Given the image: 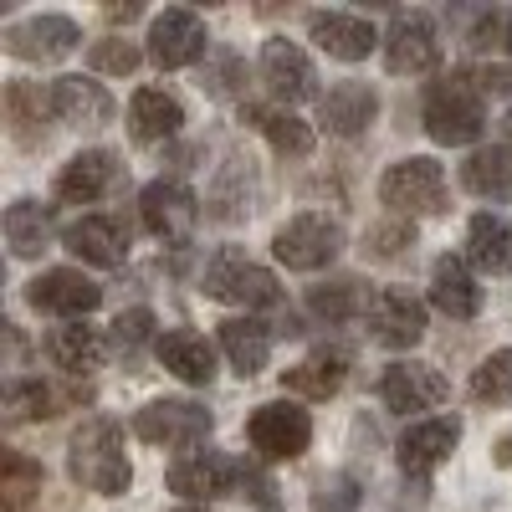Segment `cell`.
<instances>
[{"label":"cell","instance_id":"1","mask_svg":"<svg viewBox=\"0 0 512 512\" xmlns=\"http://www.w3.org/2000/svg\"><path fill=\"white\" fill-rule=\"evenodd\" d=\"M67 472L77 487H88L98 497H123L134 482V466L123 456V425L108 415H88L67 441Z\"/></svg>","mask_w":512,"mask_h":512},{"label":"cell","instance_id":"2","mask_svg":"<svg viewBox=\"0 0 512 512\" xmlns=\"http://www.w3.org/2000/svg\"><path fill=\"white\" fill-rule=\"evenodd\" d=\"M487 128V108H482V88L472 82V72H451L446 82H436L425 93V134L446 149L477 144Z\"/></svg>","mask_w":512,"mask_h":512},{"label":"cell","instance_id":"3","mask_svg":"<svg viewBox=\"0 0 512 512\" xmlns=\"http://www.w3.org/2000/svg\"><path fill=\"white\" fill-rule=\"evenodd\" d=\"M379 200L400 210V216H446V169L436 159H425V154H410L400 164L384 169V180H379Z\"/></svg>","mask_w":512,"mask_h":512},{"label":"cell","instance_id":"4","mask_svg":"<svg viewBox=\"0 0 512 512\" xmlns=\"http://www.w3.org/2000/svg\"><path fill=\"white\" fill-rule=\"evenodd\" d=\"M205 292L216 303H236V308H282V282L267 267L246 262L236 246H221L205 262Z\"/></svg>","mask_w":512,"mask_h":512},{"label":"cell","instance_id":"5","mask_svg":"<svg viewBox=\"0 0 512 512\" xmlns=\"http://www.w3.org/2000/svg\"><path fill=\"white\" fill-rule=\"evenodd\" d=\"M272 251H277V262L287 272H318V267H328L333 256L344 251V226H338L333 216L308 210V216H292L287 226H277Z\"/></svg>","mask_w":512,"mask_h":512},{"label":"cell","instance_id":"6","mask_svg":"<svg viewBox=\"0 0 512 512\" xmlns=\"http://www.w3.org/2000/svg\"><path fill=\"white\" fill-rule=\"evenodd\" d=\"M246 441L262 461H297L313 441V420H308V410H297L287 400L256 405L251 420H246Z\"/></svg>","mask_w":512,"mask_h":512},{"label":"cell","instance_id":"7","mask_svg":"<svg viewBox=\"0 0 512 512\" xmlns=\"http://www.w3.org/2000/svg\"><path fill=\"white\" fill-rule=\"evenodd\" d=\"M384 62L400 77H420L441 67V26L431 11H395L384 31Z\"/></svg>","mask_w":512,"mask_h":512},{"label":"cell","instance_id":"8","mask_svg":"<svg viewBox=\"0 0 512 512\" xmlns=\"http://www.w3.org/2000/svg\"><path fill=\"white\" fill-rule=\"evenodd\" d=\"M210 425H216V415H210L205 405H195V400H154L134 415V436L149 441V446L190 451L210 436Z\"/></svg>","mask_w":512,"mask_h":512},{"label":"cell","instance_id":"9","mask_svg":"<svg viewBox=\"0 0 512 512\" xmlns=\"http://www.w3.org/2000/svg\"><path fill=\"white\" fill-rule=\"evenodd\" d=\"M210 52V36H205V21L195 11H180V6H169L149 21V57L154 67L164 72H180L190 62H200Z\"/></svg>","mask_w":512,"mask_h":512},{"label":"cell","instance_id":"10","mask_svg":"<svg viewBox=\"0 0 512 512\" xmlns=\"http://www.w3.org/2000/svg\"><path fill=\"white\" fill-rule=\"evenodd\" d=\"M26 303L36 313H52V318H67V323H82L98 303H103V287L93 277H82L72 267H57V272H41L36 282H26Z\"/></svg>","mask_w":512,"mask_h":512},{"label":"cell","instance_id":"11","mask_svg":"<svg viewBox=\"0 0 512 512\" xmlns=\"http://www.w3.org/2000/svg\"><path fill=\"white\" fill-rule=\"evenodd\" d=\"M364 318H369V333L379 338L384 349H415L425 338V303L415 292H405V287H379L369 297Z\"/></svg>","mask_w":512,"mask_h":512},{"label":"cell","instance_id":"12","mask_svg":"<svg viewBox=\"0 0 512 512\" xmlns=\"http://www.w3.org/2000/svg\"><path fill=\"white\" fill-rule=\"evenodd\" d=\"M139 216H144V226H149L159 241L185 246V241L195 236V226H200V200H195L180 180H154V185H144V195H139Z\"/></svg>","mask_w":512,"mask_h":512},{"label":"cell","instance_id":"13","mask_svg":"<svg viewBox=\"0 0 512 512\" xmlns=\"http://www.w3.org/2000/svg\"><path fill=\"white\" fill-rule=\"evenodd\" d=\"M0 41H6V52L21 57V62H62V57L77 52L82 31H77L72 16H26V21H11Z\"/></svg>","mask_w":512,"mask_h":512},{"label":"cell","instance_id":"14","mask_svg":"<svg viewBox=\"0 0 512 512\" xmlns=\"http://www.w3.org/2000/svg\"><path fill=\"white\" fill-rule=\"evenodd\" d=\"M451 395V384L441 369L431 364H415V359H400L379 374V400L384 410H395V415H410V410H436L441 400Z\"/></svg>","mask_w":512,"mask_h":512},{"label":"cell","instance_id":"15","mask_svg":"<svg viewBox=\"0 0 512 512\" xmlns=\"http://www.w3.org/2000/svg\"><path fill=\"white\" fill-rule=\"evenodd\" d=\"M262 82L272 88L277 103H308L318 98V72L308 62V52L287 36H272L262 47Z\"/></svg>","mask_w":512,"mask_h":512},{"label":"cell","instance_id":"16","mask_svg":"<svg viewBox=\"0 0 512 512\" xmlns=\"http://www.w3.org/2000/svg\"><path fill=\"white\" fill-rule=\"evenodd\" d=\"M461 446V420L456 415H436V420H420L400 436V472L425 482L441 461H451V451Z\"/></svg>","mask_w":512,"mask_h":512},{"label":"cell","instance_id":"17","mask_svg":"<svg viewBox=\"0 0 512 512\" xmlns=\"http://www.w3.org/2000/svg\"><path fill=\"white\" fill-rule=\"evenodd\" d=\"M241 487V461L221 456V451H195L185 461L169 466V492H180L190 502H210V497H226Z\"/></svg>","mask_w":512,"mask_h":512},{"label":"cell","instance_id":"18","mask_svg":"<svg viewBox=\"0 0 512 512\" xmlns=\"http://www.w3.org/2000/svg\"><path fill=\"white\" fill-rule=\"evenodd\" d=\"M118 175H123L118 154H108V149H82L77 159L62 164L57 200H67V205H93V200H103V195L118 185Z\"/></svg>","mask_w":512,"mask_h":512},{"label":"cell","instance_id":"19","mask_svg":"<svg viewBox=\"0 0 512 512\" xmlns=\"http://www.w3.org/2000/svg\"><path fill=\"white\" fill-rule=\"evenodd\" d=\"M379 118V93L369 82H333V88L318 98V123L338 139H354Z\"/></svg>","mask_w":512,"mask_h":512},{"label":"cell","instance_id":"20","mask_svg":"<svg viewBox=\"0 0 512 512\" xmlns=\"http://www.w3.org/2000/svg\"><path fill=\"white\" fill-rule=\"evenodd\" d=\"M308 36L318 41V47L338 62H364L374 47H379V36L364 16H349V11H313L308 16Z\"/></svg>","mask_w":512,"mask_h":512},{"label":"cell","instance_id":"21","mask_svg":"<svg viewBox=\"0 0 512 512\" xmlns=\"http://www.w3.org/2000/svg\"><path fill=\"white\" fill-rule=\"evenodd\" d=\"M67 251L88 267H123L128 262V231L113 216H82L67 226Z\"/></svg>","mask_w":512,"mask_h":512},{"label":"cell","instance_id":"22","mask_svg":"<svg viewBox=\"0 0 512 512\" xmlns=\"http://www.w3.org/2000/svg\"><path fill=\"white\" fill-rule=\"evenodd\" d=\"M52 108H57L62 123H77V128H103L118 113L108 88L93 82V77H57L52 82Z\"/></svg>","mask_w":512,"mask_h":512},{"label":"cell","instance_id":"23","mask_svg":"<svg viewBox=\"0 0 512 512\" xmlns=\"http://www.w3.org/2000/svg\"><path fill=\"white\" fill-rule=\"evenodd\" d=\"M154 354H159V364H164L169 374L185 379V384H210V379H216V349H210L205 333H195V328H169V333H159Z\"/></svg>","mask_w":512,"mask_h":512},{"label":"cell","instance_id":"24","mask_svg":"<svg viewBox=\"0 0 512 512\" xmlns=\"http://www.w3.org/2000/svg\"><path fill=\"white\" fill-rule=\"evenodd\" d=\"M431 303H436L446 318H456V323H466V318L482 313V287H477L472 267H466L461 256H441V262L431 267Z\"/></svg>","mask_w":512,"mask_h":512},{"label":"cell","instance_id":"25","mask_svg":"<svg viewBox=\"0 0 512 512\" xmlns=\"http://www.w3.org/2000/svg\"><path fill=\"white\" fill-rule=\"evenodd\" d=\"M344 379H349V354L344 349H318L308 354L303 364H292L282 369V384L292 395H303V400H328L344 390Z\"/></svg>","mask_w":512,"mask_h":512},{"label":"cell","instance_id":"26","mask_svg":"<svg viewBox=\"0 0 512 512\" xmlns=\"http://www.w3.org/2000/svg\"><path fill=\"white\" fill-rule=\"evenodd\" d=\"M180 123H185V108L169 98V93H159V88H139L134 103H128V134H134L139 144L175 139Z\"/></svg>","mask_w":512,"mask_h":512},{"label":"cell","instance_id":"27","mask_svg":"<svg viewBox=\"0 0 512 512\" xmlns=\"http://www.w3.org/2000/svg\"><path fill=\"white\" fill-rule=\"evenodd\" d=\"M103 354H108L103 333L88 328V323H62V328L47 333V359L67 374H93L103 364Z\"/></svg>","mask_w":512,"mask_h":512},{"label":"cell","instance_id":"28","mask_svg":"<svg viewBox=\"0 0 512 512\" xmlns=\"http://www.w3.org/2000/svg\"><path fill=\"white\" fill-rule=\"evenodd\" d=\"M221 349L236 364V374L251 379V374H262L267 359H272V328L262 318H226L221 323Z\"/></svg>","mask_w":512,"mask_h":512},{"label":"cell","instance_id":"29","mask_svg":"<svg viewBox=\"0 0 512 512\" xmlns=\"http://www.w3.org/2000/svg\"><path fill=\"white\" fill-rule=\"evenodd\" d=\"M57 226H52V205H36V200H16L6 205V246L11 256H21V262H31V256H41L52 246Z\"/></svg>","mask_w":512,"mask_h":512},{"label":"cell","instance_id":"30","mask_svg":"<svg viewBox=\"0 0 512 512\" xmlns=\"http://www.w3.org/2000/svg\"><path fill=\"white\" fill-rule=\"evenodd\" d=\"M88 400L82 390H57V384H41V379H11L6 384V410L11 420H52L67 405Z\"/></svg>","mask_w":512,"mask_h":512},{"label":"cell","instance_id":"31","mask_svg":"<svg viewBox=\"0 0 512 512\" xmlns=\"http://www.w3.org/2000/svg\"><path fill=\"white\" fill-rule=\"evenodd\" d=\"M461 180L472 195L482 200H512V144H492V149H477L472 159L461 164Z\"/></svg>","mask_w":512,"mask_h":512},{"label":"cell","instance_id":"32","mask_svg":"<svg viewBox=\"0 0 512 512\" xmlns=\"http://www.w3.org/2000/svg\"><path fill=\"white\" fill-rule=\"evenodd\" d=\"M466 251H472V262L482 272H512V226L492 216V210H482L466 226Z\"/></svg>","mask_w":512,"mask_h":512},{"label":"cell","instance_id":"33","mask_svg":"<svg viewBox=\"0 0 512 512\" xmlns=\"http://www.w3.org/2000/svg\"><path fill=\"white\" fill-rule=\"evenodd\" d=\"M246 118L267 134V144L282 154V159H308L313 154V128L287 113V108H246Z\"/></svg>","mask_w":512,"mask_h":512},{"label":"cell","instance_id":"34","mask_svg":"<svg viewBox=\"0 0 512 512\" xmlns=\"http://www.w3.org/2000/svg\"><path fill=\"white\" fill-rule=\"evenodd\" d=\"M41 482H47L41 461H31L26 451H0V507L6 512H26Z\"/></svg>","mask_w":512,"mask_h":512},{"label":"cell","instance_id":"35","mask_svg":"<svg viewBox=\"0 0 512 512\" xmlns=\"http://www.w3.org/2000/svg\"><path fill=\"white\" fill-rule=\"evenodd\" d=\"M47 113H57V108H52V93H41V82H11V88H6V118H11L21 144L41 139Z\"/></svg>","mask_w":512,"mask_h":512},{"label":"cell","instance_id":"36","mask_svg":"<svg viewBox=\"0 0 512 512\" xmlns=\"http://www.w3.org/2000/svg\"><path fill=\"white\" fill-rule=\"evenodd\" d=\"M472 395L482 405H512V349H497L472 369Z\"/></svg>","mask_w":512,"mask_h":512},{"label":"cell","instance_id":"37","mask_svg":"<svg viewBox=\"0 0 512 512\" xmlns=\"http://www.w3.org/2000/svg\"><path fill=\"white\" fill-rule=\"evenodd\" d=\"M308 308L323 318V323H349L354 313H359V287L354 282H323V287H313V297H308Z\"/></svg>","mask_w":512,"mask_h":512},{"label":"cell","instance_id":"38","mask_svg":"<svg viewBox=\"0 0 512 512\" xmlns=\"http://www.w3.org/2000/svg\"><path fill=\"white\" fill-rule=\"evenodd\" d=\"M88 62H93V72H113V77H123V72H134V67H139V47H134V41L108 36V41H93Z\"/></svg>","mask_w":512,"mask_h":512},{"label":"cell","instance_id":"39","mask_svg":"<svg viewBox=\"0 0 512 512\" xmlns=\"http://www.w3.org/2000/svg\"><path fill=\"white\" fill-rule=\"evenodd\" d=\"M154 338V313L149 308H128V313H118V323H113V344L123 349V354H134L139 344H149ZM159 344V338H154Z\"/></svg>","mask_w":512,"mask_h":512},{"label":"cell","instance_id":"40","mask_svg":"<svg viewBox=\"0 0 512 512\" xmlns=\"http://www.w3.org/2000/svg\"><path fill=\"white\" fill-rule=\"evenodd\" d=\"M349 507H359V482H354L349 472H338V477L318 482V492H313V512H349Z\"/></svg>","mask_w":512,"mask_h":512},{"label":"cell","instance_id":"41","mask_svg":"<svg viewBox=\"0 0 512 512\" xmlns=\"http://www.w3.org/2000/svg\"><path fill=\"white\" fill-rule=\"evenodd\" d=\"M472 47L477 52H512V11H487L472 26Z\"/></svg>","mask_w":512,"mask_h":512},{"label":"cell","instance_id":"42","mask_svg":"<svg viewBox=\"0 0 512 512\" xmlns=\"http://www.w3.org/2000/svg\"><path fill=\"white\" fill-rule=\"evenodd\" d=\"M241 497L251 507H262V512H282V497H277L272 477L262 472V466H251V461H241Z\"/></svg>","mask_w":512,"mask_h":512},{"label":"cell","instance_id":"43","mask_svg":"<svg viewBox=\"0 0 512 512\" xmlns=\"http://www.w3.org/2000/svg\"><path fill=\"white\" fill-rule=\"evenodd\" d=\"M369 241H374V246H364V251L395 256L400 246H415V226H384V231H369Z\"/></svg>","mask_w":512,"mask_h":512},{"label":"cell","instance_id":"44","mask_svg":"<svg viewBox=\"0 0 512 512\" xmlns=\"http://www.w3.org/2000/svg\"><path fill=\"white\" fill-rule=\"evenodd\" d=\"M236 77H241V62L231 52H221V72H210L200 88H210V98H231L236 93Z\"/></svg>","mask_w":512,"mask_h":512},{"label":"cell","instance_id":"45","mask_svg":"<svg viewBox=\"0 0 512 512\" xmlns=\"http://www.w3.org/2000/svg\"><path fill=\"white\" fill-rule=\"evenodd\" d=\"M472 82L482 93H512V67H482V72H472Z\"/></svg>","mask_w":512,"mask_h":512},{"label":"cell","instance_id":"46","mask_svg":"<svg viewBox=\"0 0 512 512\" xmlns=\"http://www.w3.org/2000/svg\"><path fill=\"white\" fill-rule=\"evenodd\" d=\"M492 461H497V466H512V436H502V441L492 446Z\"/></svg>","mask_w":512,"mask_h":512},{"label":"cell","instance_id":"47","mask_svg":"<svg viewBox=\"0 0 512 512\" xmlns=\"http://www.w3.org/2000/svg\"><path fill=\"white\" fill-rule=\"evenodd\" d=\"M139 6H108V21H134Z\"/></svg>","mask_w":512,"mask_h":512},{"label":"cell","instance_id":"48","mask_svg":"<svg viewBox=\"0 0 512 512\" xmlns=\"http://www.w3.org/2000/svg\"><path fill=\"white\" fill-rule=\"evenodd\" d=\"M507 139H512V113H507Z\"/></svg>","mask_w":512,"mask_h":512},{"label":"cell","instance_id":"49","mask_svg":"<svg viewBox=\"0 0 512 512\" xmlns=\"http://www.w3.org/2000/svg\"><path fill=\"white\" fill-rule=\"evenodd\" d=\"M180 512H205V507H180Z\"/></svg>","mask_w":512,"mask_h":512}]
</instances>
